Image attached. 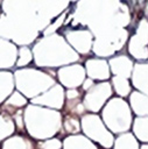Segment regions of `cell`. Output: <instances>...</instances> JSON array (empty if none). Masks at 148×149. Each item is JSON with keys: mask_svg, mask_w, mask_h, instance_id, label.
Wrapping results in <instances>:
<instances>
[{"mask_svg": "<svg viewBox=\"0 0 148 149\" xmlns=\"http://www.w3.org/2000/svg\"><path fill=\"white\" fill-rule=\"evenodd\" d=\"M69 5V1H2L0 37L21 47L28 45Z\"/></svg>", "mask_w": 148, "mask_h": 149, "instance_id": "obj_1", "label": "cell"}, {"mask_svg": "<svg viewBox=\"0 0 148 149\" xmlns=\"http://www.w3.org/2000/svg\"><path fill=\"white\" fill-rule=\"evenodd\" d=\"M131 14L126 3L111 1H79L72 14V26L83 24L94 38L106 36L129 24Z\"/></svg>", "mask_w": 148, "mask_h": 149, "instance_id": "obj_2", "label": "cell"}, {"mask_svg": "<svg viewBox=\"0 0 148 149\" xmlns=\"http://www.w3.org/2000/svg\"><path fill=\"white\" fill-rule=\"evenodd\" d=\"M33 58L37 66L55 68L69 65L79 59L78 54L59 34L40 38L33 48Z\"/></svg>", "mask_w": 148, "mask_h": 149, "instance_id": "obj_3", "label": "cell"}, {"mask_svg": "<svg viewBox=\"0 0 148 149\" xmlns=\"http://www.w3.org/2000/svg\"><path fill=\"white\" fill-rule=\"evenodd\" d=\"M23 122L31 137L47 140L52 137L61 129L62 115L56 109L30 104L23 111Z\"/></svg>", "mask_w": 148, "mask_h": 149, "instance_id": "obj_4", "label": "cell"}, {"mask_svg": "<svg viewBox=\"0 0 148 149\" xmlns=\"http://www.w3.org/2000/svg\"><path fill=\"white\" fill-rule=\"evenodd\" d=\"M13 76L17 91L26 98L30 99L42 94L56 84L52 76L33 68L19 69L14 72Z\"/></svg>", "mask_w": 148, "mask_h": 149, "instance_id": "obj_5", "label": "cell"}, {"mask_svg": "<svg viewBox=\"0 0 148 149\" xmlns=\"http://www.w3.org/2000/svg\"><path fill=\"white\" fill-rule=\"evenodd\" d=\"M103 122L112 133H126L132 123L129 105L121 98H112L106 102L101 112Z\"/></svg>", "mask_w": 148, "mask_h": 149, "instance_id": "obj_6", "label": "cell"}, {"mask_svg": "<svg viewBox=\"0 0 148 149\" xmlns=\"http://www.w3.org/2000/svg\"><path fill=\"white\" fill-rule=\"evenodd\" d=\"M80 128L87 139L98 142L104 148L108 149L113 146L114 137L112 133L108 132V129L97 114L91 113L83 115L80 120Z\"/></svg>", "mask_w": 148, "mask_h": 149, "instance_id": "obj_7", "label": "cell"}, {"mask_svg": "<svg viewBox=\"0 0 148 149\" xmlns=\"http://www.w3.org/2000/svg\"><path fill=\"white\" fill-rule=\"evenodd\" d=\"M128 38L127 29L122 28L114 33H111L106 36L94 38L92 42V51L99 57L112 56L118 50L122 49L124 44Z\"/></svg>", "mask_w": 148, "mask_h": 149, "instance_id": "obj_8", "label": "cell"}, {"mask_svg": "<svg viewBox=\"0 0 148 149\" xmlns=\"http://www.w3.org/2000/svg\"><path fill=\"white\" fill-rule=\"evenodd\" d=\"M112 95V86L108 81H101L93 84L91 88L86 91V94L83 99L84 108L89 112L97 113L105 105L107 99Z\"/></svg>", "mask_w": 148, "mask_h": 149, "instance_id": "obj_9", "label": "cell"}, {"mask_svg": "<svg viewBox=\"0 0 148 149\" xmlns=\"http://www.w3.org/2000/svg\"><path fill=\"white\" fill-rule=\"evenodd\" d=\"M147 43H148V22L146 19H141L136 28V34L133 35L128 42L129 54L139 61H146L148 57Z\"/></svg>", "mask_w": 148, "mask_h": 149, "instance_id": "obj_10", "label": "cell"}, {"mask_svg": "<svg viewBox=\"0 0 148 149\" xmlns=\"http://www.w3.org/2000/svg\"><path fill=\"white\" fill-rule=\"evenodd\" d=\"M64 35L68 44L77 54L86 55L91 51L93 36L87 29H66Z\"/></svg>", "mask_w": 148, "mask_h": 149, "instance_id": "obj_11", "label": "cell"}, {"mask_svg": "<svg viewBox=\"0 0 148 149\" xmlns=\"http://www.w3.org/2000/svg\"><path fill=\"white\" fill-rule=\"evenodd\" d=\"M64 98L65 92L63 90V86L59 84H55L42 94L33 98L31 104L51 109H61L64 105Z\"/></svg>", "mask_w": 148, "mask_h": 149, "instance_id": "obj_12", "label": "cell"}, {"mask_svg": "<svg viewBox=\"0 0 148 149\" xmlns=\"http://www.w3.org/2000/svg\"><path fill=\"white\" fill-rule=\"evenodd\" d=\"M85 69L80 64H69L57 71L59 83L68 88H77L85 79Z\"/></svg>", "mask_w": 148, "mask_h": 149, "instance_id": "obj_13", "label": "cell"}, {"mask_svg": "<svg viewBox=\"0 0 148 149\" xmlns=\"http://www.w3.org/2000/svg\"><path fill=\"white\" fill-rule=\"evenodd\" d=\"M85 73L92 80H106L110 78L108 63L103 58H90L85 62Z\"/></svg>", "mask_w": 148, "mask_h": 149, "instance_id": "obj_14", "label": "cell"}, {"mask_svg": "<svg viewBox=\"0 0 148 149\" xmlns=\"http://www.w3.org/2000/svg\"><path fill=\"white\" fill-rule=\"evenodd\" d=\"M133 62L132 59L126 55H119L110 58L108 61V68L110 72H112L114 76L129 78L133 70Z\"/></svg>", "mask_w": 148, "mask_h": 149, "instance_id": "obj_15", "label": "cell"}, {"mask_svg": "<svg viewBox=\"0 0 148 149\" xmlns=\"http://www.w3.org/2000/svg\"><path fill=\"white\" fill-rule=\"evenodd\" d=\"M17 58L16 45L0 37V69H10L15 65Z\"/></svg>", "mask_w": 148, "mask_h": 149, "instance_id": "obj_16", "label": "cell"}, {"mask_svg": "<svg viewBox=\"0 0 148 149\" xmlns=\"http://www.w3.org/2000/svg\"><path fill=\"white\" fill-rule=\"evenodd\" d=\"M148 64L147 63H138L133 65L132 70V83L135 88L139 90V92L147 94L148 93Z\"/></svg>", "mask_w": 148, "mask_h": 149, "instance_id": "obj_17", "label": "cell"}, {"mask_svg": "<svg viewBox=\"0 0 148 149\" xmlns=\"http://www.w3.org/2000/svg\"><path fill=\"white\" fill-rule=\"evenodd\" d=\"M129 105L138 116H147L148 114V98L139 91H134L129 95Z\"/></svg>", "mask_w": 148, "mask_h": 149, "instance_id": "obj_18", "label": "cell"}, {"mask_svg": "<svg viewBox=\"0 0 148 149\" xmlns=\"http://www.w3.org/2000/svg\"><path fill=\"white\" fill-rule=\"evenodd\" d=\"M63 149H98L93 142L83 135H71L68 136L63 143Z\"/></svg>", "mask_w": 148, "mask_h": 149, "instance_id": "obj_19", "label": "cell"}, {"mask_svg": "<svg viewBox=\"0 0 148 149\" xmlns=\"http://www.w3.org/2000/svg\"><path fill=\"white\" fill-rule=\"evenodd\" d=\"M14 86V76L8 71H0V104L13 93Z\"/></svg>", "mask_w": 148, "mask_h": 149, "instance_id": "obj_20", "label": "cell"}, {"mask_svg": "<svg viewBox=\"0 0 148 149\" xmlns=\"http://www.w3.org/2000/svg\"><path fill=\"white\" fill-rule=\"evenodd\" d=\"M2 149H34V144L30 140L21 135H14L5 140Z\"/></svg>", "mask_w": 148, "mask_h": 149, "instance_id": "obj_21", "label": "cell"}, {"mask_svg": "<svg viewBox=\"0 0 148 149\" xmlns=\"http://www.w3.org/2000/svg\"><path fill=\"white\" fill-rule=\"evenodd\" d=\"M133 132L139 141L146 143L148 141V118L138 116L133 123Z\"/></svg>", "mask_w": 148, "mask_h": 149, "instance_id": "obj_22", "label": "cell"}, {"mask_svg": "<svg viewBox=\"0 0 148 149\" xmlns=\"http://www.w3.org/2000/svg\"><path fill=\"white\" fill-rule=\"evenodd\" d=\"M15 130V123L8 113H0V141L8 139Z\"/></svg>", "mask_w": 148, "mask_h": 149, "instance_id": "obj_23", "label": "cell"}, {"mask_svg": "<svg viewBox=\"0 0 148 149\" xmlns=\"http://www.w3.org/2000/svg\"><path fill=\"white\" fill-rule=\"evenodd\" d=\"M114 149H140L138 140L131 133H122L113 142Z\"/></svg>", "mask_w": 148, "mask_h": 149, "instance_id": "obj_24", "label": "cell"}, {"mask_svg": "<svg viewBox=\"0 0 148 149\" xmlns=\"http://www.w3.org/2000/svg\"><path fill=\"white\" fill-rule=\"evenodd\" d=\"M26 105H27V98L23 94H21L19 91H13V93L6 99L3 104V108L8 111H14Z\"/></svg>", "mask_w": 148, "mask_h": 149, "instance_id": "obj_25", "label": "cell"}, {"mask_svg": "<svg viewBox=\"0 0 148 149\" xmlns=\"http://www.w3.org/2000/svg\"><path fill=\"white\" fill-rule=\"evenodd\" d=\"M115 93L120 97H127L131 93V85L127 78L119 77V76H113L112 77V85Z\"/></svg>", "mask_w": 148, "mask_h": 149, "instance_id": "obj_26", "label": "cell"}, {"mask_svg": "<svg viewBox=\"0 0 148 149\" xmlns=\"http://www.w3.org/2000/svg\"><path fill=\"white\" fill-rule=\"evenodd\" d=\"M31 61H33V52H31V50L27 45L20 47L17 49V58H16L15 65L19 66V68H22V66H26L27 64H29Z\"/></svg>", "mask_w": 148, "mask_h": 149, "instance_id": "obj_27", "label": "cell"}, {"mask_svg": "<svg viewBox=\"0 0 148 149\" xmlns=\"http://www.w3.org/2000/svg\"><path fill=\"white\" fill-rule=\"evenodd\" d=\"M64 129L66 133L69 134H77L80 132V122L78 121V119L75 115H68L64 120Z\"/></svg>", "mask_w": 148, "mask_h": 149, "instance_id": "obj_28", "label": "cell"}, {"mask_svg": "<svg viewBox=\"0 0 148 149\" xmlns=\"http://www.w3.org/2000/svg\"><path fill=\"white\" fill-rule=\"evenodd\" d=\"M65 19H66V10L65 12H63L59 16H57V19L54 21V22H51L42 33H43V35L44 36H49V35H52V34H55L56 33V30L59 28V27H62L63 24H64V21H65Z\"/></svg>", "mask_w": 148, "mask_h": 149, "instance_id": "obj_29", "label": "cell"}, {"mask_svg": "<svg viewBox=\"0 0 148 149\" xmlns=\"http://www.w3.org/2000/svg\"><path fill=\"white\" fill-rule=\"evenodd\" d=\"M38 149H61L62 148V142L58 139H49L40 142L37 144Z\"/></svg>", "mask_w": 148, "mask_h": 149, "instance_id": "obj_30", "label": "cell"}, {"mask_svg": "<svg viewBox=\"0 0 148 149\" xmlns=\"http://www.w3.org/2000/svg\"><path fill=\"white\" fill-rule=\"evenodd\" d=\"M14 121H15V123H16V126H17L19 129H23V127H24V122H23V111L19 109V111L15 112V114H14Z\"/></svg>", "mask_w": 148, "mask_h": 149, "instance_id": "obj_31", "label": "cell"}, {"mask_svg": "<svg viewBox=\"0 0 148 149\" xmlns=\"http://www.w3.org/2000/svg\"><path fill=\"white\" fill-rule=\"evenodd\" d=\"M79 98V92L76 88H68V91H65V99L66 100H73Z\"/></svg>", "mask_w": 148, "mask_h": 149, "instance_id": "obj_32", "label": "cell"}, {"mask_svg": "<svg viewBox=\"0 0 148 149\" xmlns=\"http://www.w3.org/2000/svg\"><path fill=\"white\" fill-rule=\"evenodd\" d=\"M93 84H94V83H93V80H92L91 78H85L84 81H83V84H82V85H83V90H84V91H87L89 88H91V87L93 86Z\"/></svg>", "mask_w": 148, "mask_h": 149, "instance_id": "obj_33", "label": "cell"}, {"mask_svg": "<svg viewBox=\"0 0 148 149\" xmlns=\"http://www.w3.org/2000/svg\"><path fill=\"white\" fill-rule=\"evenodd\" d=\"M140 149H148V146H147L146 143H143V144L140 147Z\"/></svg>", "mask_w": 148, "mask_h": 149, "instance_id": "obj_34", "label": "cell"}]
</instances>
